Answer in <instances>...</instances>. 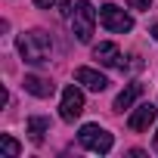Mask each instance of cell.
<instances>
[{"label":"cell","mask_w":158,"mask_h":158,"mask_svg":"<svg viewBox=\"0 0 158 158\" xmlns=\"http://www.w3.org/2000/svg\"><path fill=\"white\" fill-rule=\"evenodd\" d=\"M19 53H22V59H25L28 65H44V62H50V56H53V40H50V34L40 31V28L25 31V34L19 37Z\"/></svg>","instance_id":"obj_1"},{"label":"cell","mask_w":158,"mask_h":158,"mask_svg":"<svg viewBox=\"0 0 158 158\" xmlns=\"http://www.w3.org/2000/svg\"><path fill=\"white\" fill-rule=\"evenodd\" d=\"M96 10L90 0H77L74 3V13H71V34L81 40V44H90L93 37V28H96Z\"/></svg>","instance_id":"obj_2"},{"label":"cell","mask_w":158,"mask_h":158,"mask_svg":"<svg viewBox=\"0 0 158 158\" xmlns=\"http://www.w3.org/2000/svg\"><path fill=\"white\" fill-rule=\"evenodd\" d=\"M77 139H81V146L84 149H90V152H99V155H106V152H112V133L106 130V127H99V124H84L81 127V133H77Z\"/></svg>","instance_id":"obj_3"},{"label":"cell","mask_w":158,"mask_h":158,"mask_svg":"<svg viewBox=\"0 0 158 158\" xmlns=\"http://www.w3.org/2000/svg\"><path fill=\"white\" fill-rule=\"evenodd\" d=\"M99 25L106 28V31H112V34H124V31H130L133 28V16H127L121 6H115V3H106L102 10H99Z\"/></svg>","instance_id":"obj_4"},{"label":"cell","mask_w":158,"mask_h":158,"mask_svg":"<svg viewBox=\"0 0 158 158\" xmlns=\"http://www.w3.org/2000/svg\"><path fill=\"white\" fill-rule=\"evenodd\" d=\"M81 112H84V93L71 84V87H65V90H62L59 115H62V121H74V118H81Z\"/></svg>","instance_id":"obj_5"},{"label":"cell","mask_w":158,"mask_h":158,"mask_svg":"<svg viewBox=\"0 0 158 158\" xmlns=\"http://www.w3.org/2000/svg\"><path fill=\"white\" fill-rule=\"evenodd\" d=\"M74 81H77V84H84V87L93 90V93H102V90L109 87V77L99 74V71H93V68H87V65L74 68Z\"/></svg>","instance_id":"obj_6"},{"label":"cell","mask_w":158,"mask_h":158,"mask_svg":"<svg viewBox=\"0 0 158 158\" xmlns=\"http://www.w3.org/2000/svg\"><path fill=\"white\" fill-rule=\"evenodd\" d=\"M155 115H158V106L143 102V106H136L133 115L127 118V127H130V130H149V124L155 121Z\"/></svg>","instance_id":"obj_7"},{"label":"cell","mask_w":158,"mask_h":158,"mask_svg":"<svg viewBox=\"0 0 158 158\" xmlns=\"http://www.w3.org/2000/svg\"><path fill=\"white\" fill-rule=\"evenodd\" d=\"M93 59H96L99 65H106V68H112V65H121V53H118V44L106 40V44L93 47Z\"/></svg>","instance_id":"obj_8"},{"label":"cell","mask_w":158,"mask_h":158,"mask_svg":"<svg viewBox=\"0 0 158 158\" xmlns=\"http://www.w3.org/2000/svg\"><path fill=\"white\" fill-rule=\"evenodd\" d=\"M22 84H25V90H28L31 96H37V99H47V96H53V90H56L47 77H40V74H25Z\"/></svg>","instance_id":"obj_9"},{"label":"cell","mask_w":158,"mask_h":158,"mask_svg":"<svg viewBox=\"0 0 158 158\" xmlns=\"http://www.w3.org/2000/svg\"><path fill=\"white\" fill-rule=\"evenodd\" d=\"M139 93H143V84H127L118 96H115V112H124V109H130L136 99H139Z\"/></svg>","instance_id":"obj_10"},{"label":"cell","mask_w":158,"mask_h":158,"mask_svg":"<svg viewBox=\"0 0 158 158\" xmlns=\"http://www.w3.org/2000/svg\"><path fill=\"white\" fill-rule=\"evenodd\" d=\"M25 127H28V136H31V143H44V136L50 133V118H44V115H31Z\"/></svg>","instance_id":"obj_11"},{"label":"cell","mask_w":158,"mask_h":158,"mask_svg":"<svg viewBox=\"0 0 158 158\" xmlns=\"http://www.w3.org/2000/svg\"><path fill=\"white\" fill-rule=\"evenodd\" d=\"M0 149H3V155H6V158H16V155L22 152V146H19L10 133H0Z\"/></svg>","instance_id":"obj_12"},{"label":"cell","mask_w":158,"mask_h":158,"mask_svg":"<svg viewBox=\"0 0 158 158\" xmlns=\"http://www.w3.org/2000/svg\"><path fill=\"white\" fill-rule=\"evenodd\" d=\"M127 3H130L133 10H149V6H152V0H127Z\"/></svg>","instance_id":"obj_13"},{"label":"cell","mask_w":158,"mask_h":158,"mask_svg":"<svg viewBox=\"0 0 158 158\" xmlns=\"http://www.w3.org/2000/svg\"><path fill=\"white\" fill-rule=\"evenodd\" d=\"M53 3H56V0H34V6H40V10H50Z\"/></svg>","instance_id":"obj_14"},{"label":"cell","mask_w":158,"mask_h":158,"mask_svg":"<svg viewBox=\"0 0 158 158\" xmlns=\"http://www.w3.org/2000/svg\"><path fill=\"white\" fill-rule=\"evenodd\" d=\"M152 37H155V40H158V22H155V25H152Z\"/></svg>","instance_id":"obj_15"},{"label":"cell","mask_w":158,"mask_h":158,"mask_svg":"<svg viewBox=\"0 0 158 158\" xmlns=\"http://www.w3.org/2000/svg\"><path fill=\"white\" fill-rule=\"evenodd\" d=\"M155 152H158V133H155Z\"/></svg>","instance_id":"obj_16"}]
</instances>
